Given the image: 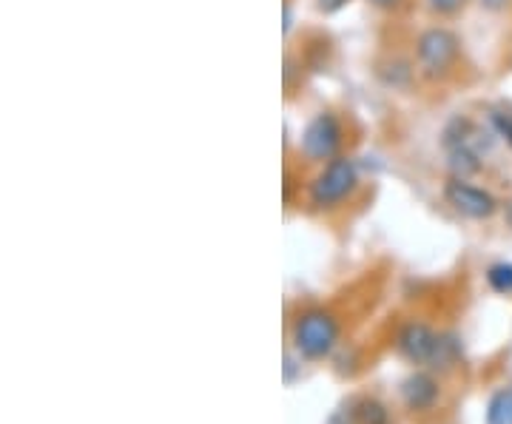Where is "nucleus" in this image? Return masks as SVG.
<instances>
[{"label": "nucleus", "mask_w": 512, "mask_h": 424, "mask_svg": "<svg viewBox=\"0 0 512 424\" xmlns=\"http://www.w3.org/2000/svg\"><path fill=\"white\" fill-rule=\"evenodd\" d=\"M470 0H427V6L436 12V15H444V18H450V15H458L464 6H467Z\"/></svg>", "instance_id": "14"}, {"label": "nucleus", "mask_w": 512, "mask_h": 424, "mask_svg": "<svg viewBox=\"0 0 512 424\" xmlns=\"http://www.w3.org/2000/svg\"><path fill=\"white\" fill-rule=\"evenodd\" d=\"M339 339V322L328 311H305L293 325V345L305 359H322Z\"/></svg>", "instance_id": "3"}, {"label": "nucleus", "mask_w": 512, "mask_h": 424, "mask_svg": "<svg viewBox=\"0 0 512 424\" xmlns=\"http://www.w3.org/2000/svg\"><path fill=\"white\" fill-rule=\"evenodd\" d=\"M379 74H382V80L387 86H396V89H404V86L413 80V69H410V63H404V60L387 63L384 69H379Z\"/></svg>", "instance_id": "11"}, {"label": "nucleus", "mask_w": 512, "mask_h": 424, "mask_svg": "<svg viewBox=\"0 0 512 424\" xmlns=\"http://www.w3.org/2000/svg\"><path fill=\"white\" fill-rule=\"evenodd\" d=\"M490 129H493L495 137H501L512 148V109L498 106V109L490 111Z\"/></svg>", "instance_id": "13"}, {"label": "nucleus", "mask_w": 512, "mask_h": 424, "mask_svg": "<svg viewBox=\"0 0 512 424\" xmlns=\"http://www.w3.org/2000/svg\"><path fill=\"white\" fill-rule=\"evenodd\" d=\"M487 282L495 294L512 296V262H495L487 271Z\"/></svg>", "instance_id": "10"}, {"label": "nucleus", "mask_w": 512, "mask_h": 424, "mask_svg": "<svg viewBox=\"0 0 512 424\" xmlns=\"http://www.w3.org/2000/svg\"><path fill=\"white\" fill-rule=\"evenodd\" d=\"M507 222H510V225H512V203L507 205Z\"/></svg>", "instance_id": "18"}, {"label": "nucleus", "mask_w": 512, "mask_h": 424, "mask_svg": "<svg viewBox=\"0 0 512 424\" xmlns=\"http://www.w3.org/2000/svg\"><path fill=\"white\" fill-rule=\"evenodd\" d=\"M356 424H390V416H387L384 405L365 399L356 405Z\"/></svg>", "instance_id": "12"}, {"label": "nucleus", "mask_w": 512, "mask_h": 424, "mask_svg": "<svg viewBox=\"0 0 512 424\" xmlns=\"http://www.w3.org/2000/svg\"><path fill=\"white\" fill-rule=\"evenodd\" d=\"M510 3L512 0H481V6H484L487 12H504Z\"/></svg>", "instance_id": "16"}, {"label": "nucleus", "mask_w": 512, "mask_h": 424, "mask_svg": "<svg viewBox=\"0 0 512 424\" xmlns=\"http://www.w3.org/2000/svg\"><path fill=\"white\" fill-rule=\"evenodd\" d=\"M359 185V168L350 157L336 154L333 160H328V166L322 168L313 177L308 197H311L313 208H333V205L345 203L350 194Z\"/></svg>", "instance_id": "1"}, {"label": "nucleus", "mask_w": 512, "mask_h": 424, "mask_svg": "<svg viewBox=\"0 0 512 424\" xmlns=\"http://www.w3.org/2000/svg\"><path fill=\"white\" fill-rule=\"evenodd\" d=\"M373 6H379V9H393V6H399L402 0H370Z\"/></svg>", "instance_id": "17"}, {"label": "nucleus", "mask_w": 512, "mask_h": 424, "mask_svg": "<svg viewBox=\"0 0 512 424\" xmlns=\"http://www.w3.org/2000/svg\"><path fill=\"white\" fill-rule=\"evenodd\" d=\"M402 399L410 410H430L439 399V382L430 373H413L404 379Z\"/></svg>", "instance_id": "7"}, {"label": "nucleus", "mask_w": 512, "mask_h": 424, "mask_svg": "<svg viewBox=\"0 0 512 424\" xmlns=\"http://www.w3.org/2000/svg\"><path fill=\"white\" fill-rule=\"evenodd\" d=\"M458 55H461V40L456 32L444 29V26H433L424 29L416 40V60L424 77H444L456 66Z\"/></svg>", "instance_id": "2"}, {"label": "nucleus", "mask_w": 512, "mask_h": 424, "mask_svg": "<svg viewBox=\"0 0 512 424\" xmlns=\"http://www.w3.org/2000/svg\"><path fill=\"white\" fill-rule=\"evenodd\" d=\"M342 146V126L333 111H319L302 131V154L313 163L333 160L336 151Z\"/></svg>", "instance_id": "5"}, {"label": "nucleus", "mask_w": 512, "mask_h": 424, "mask_svg": "<svg viewBox=\"0 0 512 424\" xmlns=\"http://www.w3.org/2000/svg\"><path fill=\"white\" fill-rule=\"evenodd\" d=\"M487 424H512V390H498L490 399Z\"/></svg>", "instance_id": "9"}, {"label": "nucleus", "mask_w": 512, "mask_h": 424, "mask_svg": "<svg viewBox=\"0 0 512 424\" xmlns=\"http://www.w3.org/2000/svg\"><path fill=\"white\" fill-rule=\"evenodd\" d=\"M447 163L453 168V174H456L458 180H467L470 174H478L481 171V157H478L476 148H467V146H453L447 148Z\"/></svg>", "instance_id": "8"}, {"label": "nucleus", "mask_w": 512, "mask_h": 424, "mask_svg": "<svg viewBox=\"0 0 512 424\" xmlns=\"http://www.w3.org/2000/svg\"><path fill=\"white\" fill-rule=\"evenodd\" d=\"M348 3L350 0H316V9H319L322 15H336V12H342Z\"/></svg>", "instance_id": "15"}, {"label": "nucleus", "mask_w": 512, "mask_h": 424, "mask_svg": "<svg viewBox=\"0 0 512 424\" xmlns=\"http://www.w3.org/2000/svg\"><path fill=\"white\" fill-rule=\"evenodd\" d=\"M399 351L410 359V362H441L450 365L458 356V342L453 336H436L427 325L421 322H410L402 333H399Z\"/></svg>", "instance_id": "4"}, {"label": "nucleus", "mask_w": 512, "mask_h": 424, "mask_svg": "<svg viewBox=\"0 0 512 424\" xmlns=\"http://www.w3.org/2000/svg\"><path fill=\"white\" fill-rule=\"evenodd\" d=\"M444 200L447 205H453L456 214L467 217V220H490L498 211V200L487 188H478V185L458 180V177L444 185Z\"/></svg>", "instance_id": "6"}]
</instances>
